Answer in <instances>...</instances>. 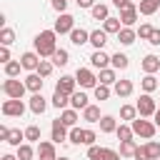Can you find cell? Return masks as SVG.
I'll use <instances>...</instances> for the list:
<instances>
[{
	"instance_id": "cell-1",
	"label": "cell",
	"mask_w": 160,
	"mask_h": 160,
	"mask_svg": "<svg viewBox=\"0 0 160 160\" xmlns=\"http://www.w3.org/2000/svg\"><path fill=\"white\" fill-rule=\"evenodd\" d=\"M58 32L55 30H40L35 35V52L40 58H52L55 50H58Z\"/></svg>"
},
{
	"instance_id": "cell-2",
	"label": "cell",
	"mask_w": 160,
	"mask_h": 160,
	"mask_svg": "<svg viewBox=\"0 0 160 160\" xmlns=\"http://www.w3.org/2000/svg\"><path fill=\"white\" fill-rule=\"evenodd\" d=\"M130 125H132V132L140 135V138H145V140H152V135H155V130H158L155 122H150V120H145V118H140V115H138Z\"/></svg>"
},
{
	"instance_id": "cell-3",
	"label": "cell",
	"mask_w": 160,
	"mask_h": 160,
	"mask_svg": "<svg viewBox=\"0 0 160 160\" xmlns=\"http://www.w3.org/2000/svg\"><path fill=\"white\" fill-rule=\"evenodd\" d=\"M122 155L112 148H100V145H90L88 148V160H120Z\"/></svg>"
},
{
	"instance_id": "cell-4",
	"label": "cell",
	"mask_w": 160,
	"mask_h": 160,
	"mask_svg": "<svg viewBox=\"0 0 160 160\" xmlns=\"http://www.w3.org/2000/svg\"><path fill=\"white\" fill-rule=\"evenodd\" d=\"M135 108H138V115H140V118H152L155 110H158V105H155V100H152L150 92H142L140 100L135 102Z\"/></svg>"
},
{
	"instance_id": "cell-5",
	"label": "cell",
	"mask_w": 160,
	"mask_h": 160,
	"mask_svg": "<svg viewBox=\"0 0 160 160\" xmlns=\"http://www.w3.org/2000/svg\"><path fill=\"white\" fill-rule=\"evenodd\" d=\"M25 90H28V85L20 82V80H15V78H8V80L2 82V92H5V98H20V100H22Z\"/></svg>"
},
{
	"instance_id": "cell-6",
	"label": "cell",
	"mask_w": 160,
	"mask_h": 160,
	"mask_svg": "<svg viewBox=\"0 0 160 160\" xmlns=\"http://www.w3.org/2000/svg\"><path fill=\"white\" fill-rule=\"evenodd\" d=\"M22 112H25V102L20 98H8L2 102V115L5 118H22Z\"/></svg>"
},
{
	"instance_id": "cell-7",
	"label": "cell",
	"mask_w": 160,
	"mask_h": 160,
	"mask_svg": "<svg viewBox=\"0 0 160 160\" xmlns=\"http://www.w3.org/2000/svg\"><path fill=\"white\" fill-rule=\"evenodd\" d=\"M75 80H78V85H80L82 90H90V88H95V85H98V75H95L92 70H88V68H78Z\"/></svg>"
},
{
	"instance_id": "cell-8",
	"label": "cell",
	"mask_w": 160,
	"mask_h": 160,
	"mask_svg": "<svg viewBox=\"0 0 160 160\" xmlns=\"http://www.w3.org/2000/svg\"><path fill=\"white\" fill-rule=\"evenodd\" d=\"M72 28H75V18L72 15H68V12H60L58 15V20H55V25H52V30L58 32V35H70L72 32Z\"/></svg>"
},
{
	"instance_id": "cell-9",
	"label": "cell",
	"mask_w": 160,
	"mask_h": 160,
	"mask_svg": "<svg viewBox=\"0 0 160 160\" xmlns=\"http://www.w3.org/2000/svg\"><path fill=\"white\" fill-rule=\"evenodd\" d=\"M138 15H140V12H138V5H135V2H130V5H125V8L120 10V20H122L125 28H132V25L138 22Z\"/></svg>"
},
{
	"instance_id": "cell-10",
	"label": "cell",
	"mask_w": 160,
	"mask_h": 160,
	"mask_svg": "<svg viewBox=\"0 0 160 160\" xmlns=\"http://www.w3.org/2000/svg\"><path fill=\"white\" fill-rule=\"evenodd\" d=\"M38 158L40 160H58V152H55V142L50 140H42V142H38Z\"/></svg>"
},
{
	"instance_id": "cell-11",
	"label": "cell",
	"mask_w": 160,
	"mask_h": 160,
	"mask_svg": "<svg viewBox=\"0 0 160 160\" xmlns=\"http://www.w3.org/2000/svg\"><path fill=\"white\" fill-rule=\"evenodd\" d=\"M75 88H78L75 75H62V78L58 80V85H55V90H60V92H65V95H72Z\"/></svg>"
},
{
	"instance_id": "cell-12",
	"label": "cell",
	"mask_w": 160,
	"mask_h": 160,
	"mask_svg": "<svg viewBox=\"0 0 160 160\" xmlns=\"http://www.w3.org/2000/svg\"><path fill=\"white\" fill-rule=\"evenodd\" d=\"M68 135H70V132H68V125H65L60 118H58V120H52V138H50V140L58 145V142L68 140Z\"/></svg>"
},
{
	"instance_id": "cell-13",
	"label": "cell",
	"mask_w": 160,
	"mask_h": 160,
	"mask_svg": "<svg viewBox=\"0 0 160 160\" xmlns=\"http://www.w3.org/2000/svg\"><path fill=\"white\" fill-rule=\"evenodd\" d=\"M40 55L38 52H22L20 55V62H22V70H30V72H35L38 70V65H40Z\"/></svg>"
},
{
	"instance_id": "cell-14",
	"label": "cell",
	"mask_w": 160,
	"mask_h": 160,
	"mask_svg": "<svg viewBox=\"0 0 160 160\" xmlns=\"http://www.w3.org/2000/svg\"><path fill=\"white\" fill-rule=\"evenodd\" d=\"M140 68H142L145 75H155V72L160 70V58H158V55H145L142 62H140Z\"/></svg>"
},
{
	"instance_id": "cell-15",
	"label": "cell",
	"mask_w": 160,
	"mask_h": 160,
	"mask_svg": "<svg viewBox=\"0 0 160 160\" xmlns=\"http://www.w3.org/2000/svg\"><path fill=\"white\" fill-rule=\"evenodd\" d=\"M108 62H110V55H108V52H102V50H95V52L90 55V65H92V68H98V70H105V68H108Z\"/></svg>"
},
{
	"instance_id": "cell-16",
	"label": "cell",
	"mask_w": 160,
	"mask_h": 160,
	"mask_svg": "<svg viewBox=\"0 0 160 160\" xmlns=\"http://www.w3.org/2000/svg\"><path fill=\"white\" fill-rule=\"evenodd\" d=\"M45 108H48V100H45L40 92H32V98H30V112L42 115V112H45Z\"/></svg>"
},
{
	"instance_id": "cell-17",
	"label": "cell",
	"mask_w": 160,
	"mask_h": 160,
	"mask_svg": "<svg viewBox=\"0 0 160 160\" xmlns=\"http://www.w3.org/2000/svg\"><path fill=\"white\" fill-rule=\"evenodd\" d=\"M132 90H135L132 80H118V82H115V95H118V98H130Z\"/></svg>"
},
{
	"instance_id": "cell-18",
	"label": "cell",
	"mask_w": 160,
	"mask_h": 160,
	"mask_svg": "<svg viewBox=\"0 0 160 160\" xmlns=\"http://www.w3.org/2000/svg\"><path fill=\"white\" fill-rule=\"evenodd\" d=\"M158 10H160V0H140V5H138L140 15H155Z\"/></svg>"
},
{
	"instance_id": "cell-19",
	"label": "cell",
	"mask_w": 160,
	"mask_h": 160,
	"mask_svg": "<svg viewBox=\"0 0 160 160\" xmlns=\"http://www.w3.org/2000/svg\"><path fill=\"white\" fill-rule=\"evenodd\" d=\"M102 30L108 35H118L122 30V20L120 18H108V20H102Z\"/></svg>"
},
{
	"instance_id": "cell-20",
	"label": "cell",
	"mask_w": 160,
	"mask_h": 160,
	"mask_svg": "<svg viewBox=\"0 0 160 160\" xmlns=\"http://www.w3.org/2000/svg\"><path fill=\"white\" fill-rule=\"evenodd\" d=\"M70 42H72V45H85V42H90V32L82 30V28H72V32H70Z\"/></svg>"
},
{
	"instance_id": "cell-21",
	"label": "cell",
	"mask_w": 160,
	"mask_h": 160,
	"mask_svg": "<svg viewBox=\"0 0 160 160\" xmlns=\"http://www.w3.org/2000/svg\"><path fill=\"white\" fill-rule=\"evenodd\" d=\"M105 42H108V32H105V30H92V32H90V45H92L95 50H102Z\"/></svg>"
},
{
	"instance_id": "cell-22",
	"label": "cell",
	"mask_w": 160,
	"mask_h": 160,
	"mask_svg": "<svg viewBox=\"0 0 160 160\" xmlns=\"http://www.w3.org/2000/svg\"><path fill=\"white\" fill-rule=\"evenodd\" d=\"M135 38H138V30L125 28V25H122V30L118 32V42H120V45H132V42H135Z\"/></svg>"
},
{
	"instance_id": "cell-23",
	"label": "cell",
	"mask_w": 160,
	"mask_h": 160,
	"mask_svg": "<svg viewBox=\"0 0 160 160\" xmlns=\"http://www.w3.org/2000/svg\"><path fill=\"white\" fill-rule=\"evenodd\" d=\"M70 105H72L75 110H85L90 102H88V95H85L82 90H75V92L70 95Z\"/></svg>"
},
{
	"instance_id": "cell-24",
	"label": "cell",
	"mask_w": 160,
	"mask_h": 160,
	"mask_svg": "<svg viewBox=\"0 0 160 160\" xmlns=\"http://www.w3.org/2000/svg\"><path fill=\"white\" fill-rule=\"evenodd\" d=\"M25 85H28V90H30V92H40V90H42V75L30 72V75L25 78Z\"/></svg>"
},
{
	"instance_id": "cell-25",
	"label": "cell",
	"mask_w": 160,
	"mask_h": 160,
	"mask_svg": "<svg viewBox=\"0 0 160 160\" xmlns=\"http://www.w3.org/2000/svg\"><path fill=\"white\" fill-rule=\"evenodd\" d=\"M22 140H25V130H18V128H10V132H8V145H12V148H20L22 145Z\"/></svg>"
},
{
	"instance_id": "cell-26",
	"label": "cell",
	"mask_w": 160,
	"mask_h": 160,
	"mask_svg": "<svg viewBox=\"0 0 160 160\" xmlns=\"http://www.w3.org/2000/svg\"><path fill=\"white\" fill-rule=\"evenodd\" d=\"M60 120H62L68 128H75V125H78V110H75V108H65V110L60 112Z\"/></svg>"
},
{
	"instance_id": "cell-27",
	"label": "cell",
	"mask_w": 160,
	"mask_h": 160,
	"mask_svg": "<svg viewBox=\"0 0 160 160\" xmlns=\"http://www.w3.org/2000/svg\"><path fill=\"white\" fill-rule=\"evenodd\" d=\"M138 148H140V145H138L135 140H122V142H120V155H122V158H135Z\"/></svg>"
},
{
	"instance_id": "cell-28",
	"label": "cell",
	"mask_w": 160,
	"mask_h": 160,
	"mask_svg": "<svg viewBox=\"0 0 160 160\" xmlns=\"http://www.w3.org/2000/svg\"><path fill=\"white\" fill-rule=\"evenodd\" d=\"M70 62V52L65 50V48H58L55 50V55H52V65H58V68H65Z\"/></svg>"
},
{
	"instance_id": "cell-29",
	"label": "cell",
	"mask_w": 160,
	"mask_h": 160,
	"mask_svg": "<svg viewBox=\"0 0 160 160\" xmlns=\"http://www.w3.org/2000/svg\"><path fill=\"white\" fill-rule=\"evenodd\" d=\"M98 80H100L102 85H115V82H118V75H115V68H105V70H100V75H98Z\"/></svg>"
},
{
	"instance_id": "cell-30",
	"label": "cell",
	"mask_w": 160,
	"mask_h": 160,
	"mask_svg": "<svg viewBox=\"0 0 160 160\" xmlns=\"http://www.w3.org/2000/svg\"><path fill=\"white\" fill-rule=\"evenodd\" d=\"M140 88H142L145 92H155V90H160V82H158L155 75H145V78L140 80Z\"/></svg>"
},
{
	"instance_id": "cell-31",
	"label": "cell",
	"mask_w": 160,
	"mask_h": 160,
	"mask_svg": "<svg viewBox=\"0 0 160 160\" xmlns=\"http://www.w3.org/2000/svg\"><path fill=\"white\" fill-rule=\"evenodd\" d=\"M100 108L98 105H88L85 110H82V120H88V122H100Z\"/></svg>"
},
{
	"instance_id": "cell-32",
	"label": "cell",
	"mask_w": 160,
	"mask_h": 160,
	"mask_svg": "<svg viewBox=\"0 0 160 160\" xmlns=\"http://www.w3.org/2000/svg\"><path fill=\"white\" fill-rule=\"evenodd\" d=\"M118 130V120L112 115H102L100 118V132H115Z\"/></svg>"
},
{
	"instance_id": "cell-33",
	"label": "cell",
	"mask_w": 160,
	"mask_h": 160,
	"mask_svg": "<svg viewBox=\"0 0 160 160\" xmlns=\"http://www.w3.org/2000/svg\"><path fill=\"white\" fill-rule=\"evenodd\" d=\"M90 12H92V18H95V20H108V18H110L108 5H102V2H95V5L90 8Z\"/></svg>"
},
{
	"instance_id": "cell-34",
	"label": "cell",
	"mask_w": 160,
	"mask_h": 160,
	"mask_svg": "<svg viewBox=\"0 0 160 160\" xmlns=\"http://www.w3.org/2000/svg\"><path fill=\"white\" fill-rule=\"evenodd\" d=\"M35 152H38V150H35L30 142H22V145L18 148V160H32Z\"/></svg>"
},
{
	"instance_id": "cell-35",
	"label": "cell",
	"mask_w": 160,
	"mask_h": 160,
	"mask_svg": "<svg viewBox=\"0 0 160 160\" xmlns=\"http://www.w3.org/2000/svg\"><path fill=\"white\" fill-rule=\"evenodd\" d=\"M68 102H70V95H65V92H60V90H55V92H52V105H55L58 110H65V108H68Z\"/></svg>"
},
{
	"instance_id": "cell-36",
	"label": "cell",
	"mask_w": 160,
	"mask_h": 160,
	"mask_svg": "<svg viewBox=\"0 0 160 160\" xmlns=\"http://www.w3.org/2000/svg\"><path fill=\"white\" fill-rule=\"evenodd\" d=\"M82 138H85V128H70V135H68V140L72 142V145H82Z\"/></svg>"
},
{
	"instance_id": "cell-37",
	"label": "cell",
	"mask_w": 160,
	"mask_h": 160,
	"mask_svg": "<svg viewBox=\"0 0 160 160\" xmlns=\"http://www.w3.org/2000/svg\"><path fill=\"white\" fill-rule=\"evenodd\" d=\"M145 150H148V158L150 160H160V142L158 140H148L145 142Z\"/></svg>"
},
{
	"instance_id": "cell-38",
	"label": "cell",
	"mask_w": 160,
	"mask_h": 160,
	"mask_svg": "<svg viewBox=\"0 0 160 160\" xmlns=\"http://www.w3.org/2000/svg\"><path fill=\"white\" fill-rule=\"evenodd\" d=\"M15 42V30H10V28H0V45H12Z\"/></svg>"
},
{
	"instance_id": "cell-39",
	"label": "cell",
	"mask_w": 160,
	"mask_h": 160,
	"mask_svg": "<svg viewBox=\"0 0 160 160\" xmlns=\"http://www.w3.org/2000/svg\"><path fill=\"white\" fill-rule=\"evenodd\" d=\"M110 62H112V68H115V70H125V68H128V55L115 52V55H110Z\"/></svg>"
},
{
	"instance_id": "cell-40",
	"label": "cell",
	"mask_w": 160,
	"mask_h": 160,
	"mask_svg": "<svg viewBox=\"0 0 160 160\" xmlns=\"http://www.w3.org/2000/svg\"><path fill=\"white\" fill-rule=\"evenodd\" d=\"M20 68H22L20 60H10V62H5V75L8 78H18L20 75Z\"/></svg>"
},
{
	"instance_id": "cell-41",
	"label": "cell",
	"mask_w": 160,
	"mask_h": 160,
	"mask_svg": "<svg viewBox=\"0 0 160 160\" xmlns=\"http://www.w3.org/2000/svg\"><path fill=\"white\" fill-rule=\"evenodd\" d=\"M115 135H118V140L122 142V140H132V125H118V130H115Z\"/></svg>"
},
{
	"instance_id": "cell-42",
	"label": "cell",
	"mask_w": 160,
	"mask_h": 160,
	"mask_svg": "<svg viewBox=\"0 0 160 160\" xmlns=\"http://www.w3.org/2000/svg\"><path fill=\"white\" fill-rule=\"evenodd\" d=\"M92 92H95V100H108V98H110V85L98 82V85L92 88Z\"/></svg>"
},
{
	"instance_id": "cell-43",
	"label": "cell",
	"mask_w": 160,
	"mask_h": 160,
	"mask_svg": "<svg viewBox=\"0 0 160 160\" xmlns=\"http://www.w3.org/2000/svg\"><path fill=\"white\" fill-rule=\"evenodd\" d=\"M120 118L132 122V120L138 118V108H135V105H122V108H120Z\"/></svg>"
},
{
	"instance_id": "cell-44",
	"label": "cell",
	"mask_w": 160,
	"mask_h": 160,
	"mask_svg": "<svg viewBox=\"0 0 160 160\" xmlns=\"http://www.w3.org/2000/svg\"><path fill=\"white\" fill-rule=\"evenodd\" d=\"M25 140L28 142H40V128L38 125H28L25 128Z\"/></svg>"
},
{
	"instance_id": "cell-45",
	"label": "cell",
	"mask_w": 160,
	"mask_h": 160,
	"mask_svg": "<svg viewBox=\"0 0 160 160\" xmlns=\"http://www.w3.org/2000/svg\"><path fill=\"white\" fill-rule=\"evenodd\" d=\"M52 68H55V65H52L50 60H40V65H38V70H35V72H38V75H42V78H48V75L52 72Z\"/></svg>"
},
{
	"instance_id": "cell-46",
	"label": "cell",
	"mask_w": 160,
	"mask_h": 160,
	"mask_svg": "<svg viewBox=\"0 0 160 160\" xmlns=\"http://www.w3.org/2000/svg\"><path fill=\"white\" fill-rule=\"evenodd\" d=\"M152 30H155L152 25H148V22H142V25L138 28V38H140V40H150V35H152Z\"/></svg>"
},
{
	"instance_id": "cell-47",
	"label": "cell",
	"mask_w": 160,
	"mask_h": 160,
	"mask_svg": "<svg viewBox=\"0 0 160 160\" xmlns=\"http://www.w3.org/2000/svg\"><path fill=\"white\" fill-rule=\"evenodd\" d=\"M95 140H98V132H95V130H90V128H85V138H82V145H95Z\"/></svg>"
},
{
	"instance_id": "cell-48",
	"label": "cell",
	"mask_w": 160,
	"mask_h": 160,
	"mask_svg": "<svg viewBox=\"0 0 160 160\" xmlns=\"http://www.w3.org/2000/svg\"><path fill=\"white\" fill-rule=\"evenodd\" d=\"M50 5H52V10H58V12H65V8H68V0H50Z\"/></svg>"
},
{
	"instance_id": "cell-49",
	"label": "cell",
	"mask_w": 160,
	"mask_h": 160,
	"mask_svg": "<svg viewBox=\"0 0 160 160\" xmlns=\"http://www.w3.org/2000/svg\"><path fill=\"white\" fill-rule=\"evenodd\" d=\"M0 62L5 65V62H10V50H8V45H2L0 48Z\"/></svg>"
},
{
	"instance_id": "cell-50",
	"label": "cell",
	"mask_w": 160,
	"mask_h": 160,
	"mask_svg": "<svg viewBox=\"0 0 160 160\" xmlns=\"http://www.w3.org/2000/svg\"><path fill=\"white\" fill-rule=\"evenodd\" d=\"M135 160H150V158H148V150H145V145H140V148H138V152H135Z\"/></svg>"
},
{
	"instance_id": "cell-51",
	"label": "cell",
	"mask_w": 160,
	"mask_h": 160,
	"mask_svg": "<svg viewBox=\"0 0 160 160\" xmlns=\"http://www.w3.org/2000/svg\"><path fill=\"white\" fill-rule=\"evenodd\" d=\"M148 42H150V45H160V30H158V28L152 30V35H150V40H148Z\"/></svg>"
},
{
	"instance_id": "cell-52",
	"label": "cell",
	"mask_w": 160,
	"mask_h": 160,
	"mask_svg": "<svg viewBox=\"0 0 160 160\" xmlns=\"http://www.w3.org/2000/svg\"><path fill=\"white\" fill-rule=\"evenodd\" d=\"M78 2V8H92L95 5V0H75Z\"/></svg>"
},
{
	"instance_id": "cell-53",
	"label": "cell",
	"mask_w": 160,
	"mask_h": 160,
	"mask_svg": "<svg viewBox=\"0 0 160 160\" xmlns=\"http://www.w3.org/2000/svg\"><path fill=\"white\" fill-rule=\"evenodd\" d=\"M8 132H10V128H5V125H0V140H8Z\"/></svg>"
},
{
	"instance_id": "cell-54",
	"label": "cell",
	"mask_w": 160,
	"mask_h": 160,
	"mask_svg": "<svg viewBox=\"0 0 160 160\" xmlns=\"http://www.w3.org/2000/svg\"><path fill=\"white\" fill-rule=\"evenodd\" d=\"M112 5H118V8H120V10H122V8H125V5H130V0H112Z\"/></svg>"
},
{
	"instance_id": "cell-55",
	"label": "cell",
	"mask_w": 160,
	"mask_h": 160,
	"mask_svg": "<svg viewBox=\"0 0 160 160\" xmlns=\"http://www.w3.org/2000/svg\"><path fill=\"white\" fill-rule=\"evenodd\" d=\"M152 122H155V125H158V128H160V108H158V110H155V115H152Z\"/></svg>"
},
{
	"instance_id": "cell-56",
	"label": "cell",
	"mask_w": 160,
	"mask_h": 160,
	"mask_svg": "<svg viewBox=\"0 0 160 160\" xmlns=\"http://www.w3.org/2000/svg\"><path fill=\"white\" fill-rule=\"evenodd\" d=\"M0 160H18V155H2Z\"/></svg>"
},
{
	"instance_id": "cell-57",
	"label": "cell",
	"mask_w": 160,
	"mask_h": 160,
	"mask_svg": "<svg viewBox=\"0 0 160 160\" xmlns=\"http://www.w3.org/2000/svg\"><path fill=\"white\" fill-rule=\"evenodd\" d=\"M58 160H68V158H58Z\"/></svg>"
}]
</instances>
